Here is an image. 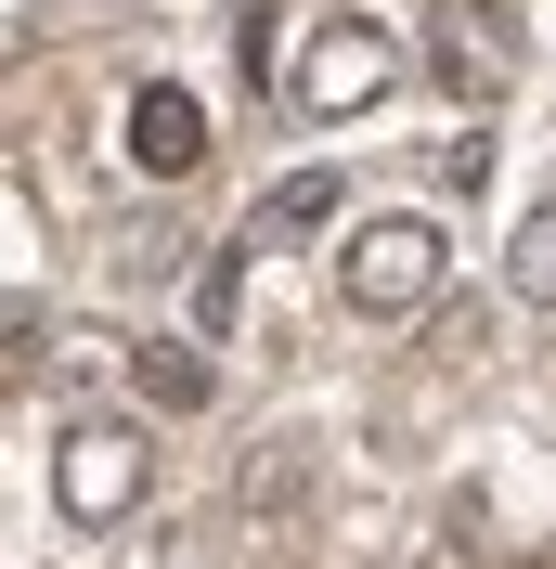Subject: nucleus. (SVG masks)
I'll return each instance as SVG.
<instances>
[{
    "mask_svg": "<svg viewBox=\"0 0 556 569\" xmlns=\"http://www.w3.org/2000/svg\"><path fill=\"white\" fill-rule=\"evenodd\" d=\"M142 492H156V440L130 415H66L52 427V505H66V531H117V518H142Z\"/></svg>",
    "mask_w": 556,
    "mask_h": 569,
    "instance_id": "obj_1",
    "label": "nucleus"
},
{
    "mask_svg": "<svg viewBox=\"0 0 556 569\" xmlns=\"http://www.w3.org/2000/svg\"><path fill=\"white\" fill-rule=\"evenodd\" d=\"M440 272H453V247H440V220H415V208L349 220V247H337V298H349L363 323L427 311V298H440Z\"/></svg>",
    "mask_w": 556,
    "mask_h": 569,
    "instance_id": "obj_2",
    "label": "nucleus"
},
{
    "mask_svg": "<svg viewBox=\"0 0 556 569\" xmlns=\"http://www.w3.org/2000/svg\"><path fill=\"white\" fill-rule=\"evenodd\" d=\"M388 91H401V39H388L376 13H324V27L298 39V66H285V104L298 117H376Z\"/></svg>",
    "mask_w": 556,
    "mask_h": 569,
    "instance_id": "obj_3",
    "label": "nucleus"
},
{
    "mask_svg": "<svg viewBox=\"0 0 556 569\" xmlns=\"http://www.w3.org/2000/svg\"><path fill=\"white\" fill-rule=\"evenodd\" d=\"M518 66H530V39H518V13H505V0H440V13H427V78H440L466 117L505 104V91H518Z\"/></svg>",
    "mask_w": 556,
    "mask_h": 569,
    "instance_id": "obj_4",
    "label": "nucleus"
},
{
    "mask_svg": "<svg viewBox=\"0 0 556 569\" xmlns=\"http://www.w3.org/2000/svg\"><path fill=\"white\" fill-rule=\"evenodd\" d=\"M130 169L142 181H195L208 169V104H195L181 78H142L130 91Z\"/></svg>",
    "mask_w": 556,
    "mask_h": 569,
    "instance_id": "obj_5",
    "label": "nucleus"
},
{
    "mask_svg": "<svg viewBox=\"0 0 556 569\" xmlns=\"http://www.w3.org/2000/svg\"><path fill=\"white\" fill-rule=\"evenodd\" d=\"M130 389L156 401V415H195L220 376H208V350H195V337H156V350H130Z\"/></svg>",
    "mask_w": 556,
    "mask_h": 569,
    "instance_id": "obj_6",
    "label": "nucleus"
},
{
    "mask_svg": "<svg viewBox=\"0 0 556 569\" xmlns=\"http://www.w3.org/2000/svg\"><path fill=\"white\" fill-rule=\"evenodd\" d=\"M505 284H518V311H556V194L505 233Z\"/></svg>",
    "mask_w": 556,
    "mask_h": 569,
    "instance_id": "obj_7",
    "label": "nucleus"
},
{
    "mask_svg": "<svg viewBox=\"0 0 556 569\" xmlns=\"http://www.w3.org/2000/svg\"><path fill=\"white\" fill-rule=\"evenodd\" d=\"M337 208H349V194H337V169H298V181H272V194H259V247H272V233H324Z\"/></svg>",
    "mask_w": 556,
    "mask_h": 569,
    "instance_id": "obj_8",
    "label": "nucleus"
},
{
    "mask_svg": "<svg viewBox=\"0 0 556 569\" xmlns=\"http://www.w3.org/2000/svg\"><path fill=\"white\" fill-rule=\"evenodd\" d=\"M259 247V233H246ZM246 247H208L195 259V337H234V298H246Z\"/></svg>",
    "mask_w": 556,
    "mask_h": 569,
    "instance_id": "obj_9",
    "label": "nucleus"
}]
</instances>
